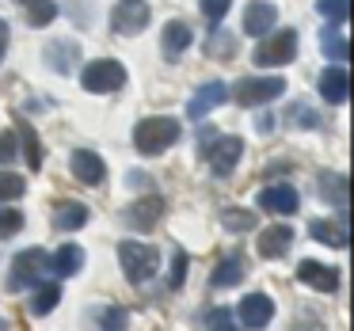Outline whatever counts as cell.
I'll return each instance as SVG.
<instances>
[{
    "label": "cell",
    "instance_id": "26",
    "mask_svg": "<svg viewBox=\"0 0 354 331\" xmlns=\"http://www.w3.org/2000/svg\"><path fill=\"white\" fill-rule=\"evenodd\" d=\"M57 301H62V285H57V282H42V290L35 293V301H31V312L35 316H46V312H54Z\"/></svg>",
    "mask_w": 354,
    "mask_h": 331
},
{
    "label": "cell",
    "instance_id": "25",
    "mask_svg": "<svg viewBox=\"0 0 354 331\" xmlns=\"http://www.w3.org/2000/svg\"><path fill=\"white\" fill-rule=\"evenodd\" d=\"M320 50H324V54H328L335 65H343L346 57H351V46H346V35H343V31H324Z\"/></svg>",
    "mask_w": 354,
    "mask_h": 331
},
{
    "label": "cell",
    "instance_id": "36",
    "mask_svg": "<svg viewBox=\"0 0 354 331\" xmlns=\"http://www.w3.org/2000/svg\"><path fill=\"white\" fill-rule=\"evenodd\" d=\"M209 331H236V316L229 308H214L209 312Z\"/></svg>",
    "mask_w": 354,
    "mask_h": 331
},
{
    "label": "cell",
    "instance_id": "17",
    "mask_svg": "<svg viewBox=\"0 0 354 331\" xmlns=\"http://www.w3.org/2000/svg\"><path fill=\"white\" fill-rule=\"evenodd\" d=\"M320 95L328 103H346V95H351V77H346V69L343 65H331V69H324V77H320Z\"/></svg>",
    "mask_w": 354,
    "mask_h": 331
},
{
    "label": "cell",
    "instance_id": "6",
    "mask_svg": "<svg viewBox=\"0 0 354 331\" xmlns=\"http://www.w3.org/2000/svg\"><path fill=\"white\" fill-rule=\"evenodd\" d=\"M297 57V31H278V35H267V39L255 46L252 62L255 65H290Z\"/></svg>",
    "mask_w": 354,
    "mask_h": 331
},
{
    "label": "cell",
    "instance_id": "40",
    "mask_svg": "<svg viewBox=\"0 0 354 331\" xmlns=\"http://www.w3.org/2000/svg\"><path fill=\"white\" fill-rule=\"evenodd\" d=\"M255 130H259V133H270V130H274V122H270V115H263L259 122H255Z\"/></svg>",
    "mask_w": 354,
    "mask_h": 331
},
{
    "label": "cell",
    "instance_id": "24",
    "mask_svg": "<svg viewBox=\"0 0 354 331\" xmlns=\"http://www.w3.org/2000/svg\"><path fill=\"white\" fill-rule=\"evenodd\" d=\"M24 8H27V23L31 27H46V23H54V16H57L54 0H24Z\"/></svg>",
    "mask_w": 354,
    "mask_h": 331
},
{
    "label": "cell",
    "instance_id": "34",
    "mask_svg": "<svg viewBox=\"0 0 354 331\" xmlns=\"http://www.w3.org/2000/svg\"><path fill=\"white\" fill-rule=\"evenodd\" d=\"M232 0H202V16L209 19V23H221L225 16H229Z\"/></svg>",
    "mask_w": 354,
    "mask_h": 331
},
{
    "label": "cell",
    "instance_id": "16",
    "mask_svg": "<svg viewBox=\"0 0 354 331\" xmlns=\"http://www.w3.org/2000/svg\"><path fill=\"white\" fill-rule=\"evenodd\" d=\"M308 232H313V240H320V244H328V247H339V252H346V244H351V232H346V217H331V221H313V225H308Z\"/></svg>",
    "mask_w": 354,
    "mask_h": 331
},
{
    "label": "cell",
    "instance_id": "12",
    "mask_svg": "<svg viewBox=\"0 0 354 331\" xmlns=\"http://www.w3.org/2000/svg\"><path fill=\"white\" fill-rule=\"evenodd\" d=\"M278 23V8L274 4H267V0H252L244 8V35H255V39H263V35H270V27Z\"/></svg>",
    "mask_w": 354,
    "mask_h": 331
},
{
    "label": "cell",
    "instance_id": "30",
    "mask_svg": "<svg viewBox=\"0 0 354 331\" xmlns=\"http://www.w3.org/2000/svg\"><path fill=\"white\" fill-rule=\"evenodd\" d=\"M27 187H24V176H16V171H0V202H12L19 198Z\"/></svg>",
    "mask_w": 354,
    "mask_h": 331
},
{
    "label": "cell",
    "instance_id": "32",
    "mask_svg": "<svg viewBox=\"0 0 354 331\" xmlns=\"http://www.w3.org/2000/svg\"><path fill=\"white\" fill-rule=\"evenodd\" d=\"M286 118H290V122H301L305 130H316V126H320V115L308 111V107H301V103H293V107L286 111Z\"/></svg>",
    "mask_w": 354,
    "mask_h": 331
},
{
    "label": "cell",
    "instance_id": "2",
    "mask_svg": "<svg viewBox=\"0 0 354 331\" xmlns=\"http://www.w3.org/2000/svg\"><path fill=\"white\" fill-rule=\"evenodd\" d=\"M118 263H122L126 278H130L133 285L149 282V278L156 274V267H160V252L149 244H138V240H122L118 244Z\"/></svg>",
    "mask_w": 354,
    "mask_h": 331
},
{
    "label": "cell",
    "instance_id": "13",
    "mask_svg": "<svg viewBox=\"0 0 354 331\" xmlns=\"http://www.w3.org/2000/svg\"><path fill=\"white\" fill-rule=\"evenodd\" d=\"M255 247H259L263 259H282V255L293 247V229L290 225H270V229L259 232V244Z\"/></svg>",
    "mask_w": 354,
    "mask_h": 331
},
{
    "label": "cell",
    "instance_id": "5",
    "mask_svg": "<svg viewBox=\"0 0 354 331\" xmlns=\"http://www.w3.org/2000/svg\"><path fill=\"white\" fill-rule=\"evenodd\" d=\"M202 156H206L214 176H229V171H236L240 156H244V141L236 133H225V138H214L209 145H202Z\"/></svg>",
    "mask_w": 354,
    "mask_h": 331
},
{
    "label": "cell",
    "instance_id": "29",
    "mask_svg": "<svg viewBox=\"0 0 354 331\" xmlns=\"http://www.w3.org/2000/svg\"><path fill=\"white\" fill-rule=\"evenodd\" d=\"M221 225L229 232H252L255 229V217L248 214V209H225L221 214Z\"/></svg>",
    "mask_w": 354,
    "mask_h": 331
},
{
    "label": "cell",
    "instance_id": "27",
    "mask_svg": "<svg viewBox=\"0 0 354 331\" xmlns=\"http://www.w3.org/2000/svg\"><path fill=\"white\" fill-rule=\"evenodd\" d=\"M16 138L24 141V149H27V164H31V171H39V168H42V145H39V133H35V126L24 122Z\"/></svg>",
    "mask_w": 354,
    "mask_h": 331
},
{
    "label": "cell",
    "instance_id": "3",
    "mask_svg": "<svg viewBox=\"0 0 354 331\" xmlns=\"http://www.w3.org/2000/svg\"><path fill=\"white\" fill-rule=\"evenodd\" d=\"M42 278H50V252H42V247H27V252L16 255V263H12L8 290L19 293L24 285H39Z\"/></svg>",
    "mask_w": 354,
    "mask_h": 331
},
{
    "label": "cell",
    "instance_id": "20",
    "mask_svg": "<svg viewBox=\"0 0 354 331\" xmlns=\"http://www.w3.org/2000/svg\"><path fill=\"white\" fill-rule=\"evenodd\" d=\"M80 267H84V247H77V244H62L54 252V259H50V270L57 278H73Z\"/></svg>",
    "mask_w": 354,
    "mask_h": 331
},
{
    "label": "cell",
    "instance_id": "10",
    "mask_svg": "<svg viewBox=\"0 0 354 331\" xmlns=\"http://www.w3.org/2000/svg\"><path fill=\"white\" fill-rule=\"evenodd\" d=\"M164 217V198H156V194H149V198H138L130 209H126V225L138 232H149L156 229V221Z\"/></svg>",
    "mask_w": 354,
    "mask_h": 331
},
{
    "label": "cell",
    "instance_id": "8",
    "mask_svg": "<svg viewBox=\"0 0 354 331\" xmlns=\"http://www.w3.org/2000/svg\"><path fill=\"white\" fill-rule=\"evenodd\" d=\"M145 23H149L145 0H118L115 12H111V27L118 35H138V31H145Z\"/></svg>",
    "mask_w": 354,
    "mask_h": 331
},
{
    "label": "cell",
    "instance_id": "9",
    "mask_svg": "<svg viewBox=\"0 0 354 331\" xmlns=\"http://www.w3.org/2000/svg\"><path fill=\"white\" fill-rule=\"evenodd\" d=\"M236 316H240V323H244V328L259 331V328H267V323L274 320V301H270L267 293H248V297L240 301Z\"/></svg>",
    "mask_w": 354,
    "mask_h": 331
},
{
    "label": "cell",
    "instance_id": "7",
    "mask_svg": "<svg viewBox=\"0 0 354 331\" xmlns=\"http://www.w3.org/2000/svg\"><path fill=\"white\" fill-rule=\"evenodd\" d=\"M80 84H84L88 92H95V95H103V92H118V88L126 84V69H122V62L100 57V62L84 65V77H80Z\"/></svg>",
    "mask_w": 354,
    "mask_h": 331
},
{
    "label": "cell",
    "instance_id": "19",
    "mask_svg": "<svg viewBox=\"0 0 354 331\" xmlns=\"http://www.w3.org/2000/svg\"><path fill=\"white\" fill-rule=\"evenodd\" d=\"M88 217H92V214H88L84 202H57V206H54V225H57L62 232H77V229H84Z\"/></svg>",
    "mask_w": 354,
    "mask_h": 331
},
{
    "label": "cell",
    "instance_id": "14",
    "mask_svg": "<svg viewBox=\"0 0 354 331\" xmlns=\"http://www.w3.org/2000/svg\"><path fill=\"white\" fill-rule=\"evenodd\" d=\"M297 278L305 285H313V290H320V293H335L339 290V270H331V267H324V263H316V259H305L297 267Z\"/></svg>",
    "mask_w": 354,
    "mask_h": 331
},
{
    "label": "cell",
    "instance_id": "23",
    "mask_svg": "<svg viewBox=\"0 0 354 331\" xmlns=\"http://www.w3.org/2000/svg\"><path fill=\"white\" fill-rule=\"evenodd\" d=\"M320 198L335 209H346V176H320Z\"/></svg>",
    "mask_w": 354,
    "mask_h": 331
},
{
    "label": "cell",
    "instance_id": "15",
    "mask_svg": "<svg viewBox=\"0 0 354 331\" xmlns=\"http://www.w3.org/2000/svg\"><path fill=\"white\" fill-rule=\"evenodd\" d=\"M259 202L263 209H270V214H293V209H297V191H293V187H286V183H270V187H263L259 191Z\"/></svg>",
    "mask_w": 354,
    "mask_h": 331
},
{
    "label": "cell",
    "instance_id": "37",
    "mask_svg": "<svg viewBox=\"0 0 354 331\" xmlns=\"http://www.w3.org/2000/svg\"><path fill=\"white\" fill-rule=\"evenodd\" d=\"M183 282H187V255L179 252L176 259H171V278H168V285H171V290H179Z\"/></svg>",
    "mask_w": 354,
    "mask_h": 331
},
{
    "label": "cell",
    "instance_id": "1",
    "mask_svg": "<svg viewBox=\"0 0 354 331\" xmlns=\"http://www.w3.org/2000/svg\"><path fill=\"white\" fill-rule=\"evenodd\" d=\"M179 138H183V130H179L176 118H145V122H138V130H133V145L145 156H156V153H164V149H171Z\"/></svg>",
    "mask_w": 354,
    "mask_h": 331
},
{
    "label": "cell",
    "instance_id": "31",
    "mask_svg": "<svg viewBox=\"0 0 354 331\" xmlns=\"http://www.w3.org/2000/svg\"><path fill=\"white\" fill-rule=\"evenodd\" d=\"M126 323H130L126 308H103L100 312V331H126Z\"/></svg>",
    "mask_w": 354,
    "mask_h": 331
},
{
    "label": "cell",
    "instance_id": "11",
    "mask_svg": "<svg viewBox=\"0 0 354 331\" xmlns=\"http://www.w3.org/2000/svg\"><path fill=\"white\" fill-rule=\"evenodd\" d=\"M225 100H229V84H221V80H209V84H206V88H198V92H194V100L187 103V115H191L194 122H198V118H206L209 111L221 107Z\"/></svg>",
    "mask_w": 354,
    "mask_h": 331
},
{
    "label": "cell",
    "instance_id": "38",
    "mask_svg": "<svg viewBox=\"0 0 354 331\" xmlns=\"http://www.w3.org/2000/svg\"><path fill=\"white\" fill-rule=\"evenodd\" d=\"M229 50H232V39H217L214 46H209V54H217V57H229Z\"/></svg>",
    "mask_w": 354,
    "mask_h": 331
},
{
    "label": "cell",
    "instance_id": "35",
    "mask_svg": "<svg viewBox=\"0 0 354 331\" xmlns=\"http://www.w3.org/2000/svg\"><path fill=\"white\" fill-rule=\"evenodd\" d=\"M12 160H19V138L16 133H0V164H12Z\"/></svg>",
    "mask_w": 354,
    "mask_h": 331
},
{
    "label": "cell",
    "instance_id": "39",
    "mask_svg": "<svg viewBox=\"0 0 354 331\" xmlns=\"http://www.w3.org/2000/svg\"><path fill=\"white\" fill-rule=\"evenodd\" d=\"M4 54H8V23L0 19V62H4Z\"/></svg>",
    "mask_w": 354,
    "mask_h": 331
},
{
    "label": "cell",
    "instance_id": "33",
    "mask_svg": "<svg viewBox=\"0 0 354 331\" xmlns=\"http://www.w3.org/2000/svg\"><path fill=\"white\" fill-rule=\"evenodd\" d=\"M24 229V214L19 209H0V236H16Z\"/></svg>",
    "mask_w": 354,
    "mask_h": 331
},
{
    "label": "cell",
    "instance_id": "4",
    "mask_svg": "<svg viewBox=\"0 0 354 331\" xmlns=\"http://www.w3.org/2000/svg\"><path fill=\"white\" fill-rule=\"evenodd\" d=\"M282 92H286L282 77H244L232 88V100H236L240 107H263V103L278 100Z\"/></svg>",
    "mask_w": 354,
    "mask_h": 331
},
{
    "label": "cell",
    "instance_id": "21",
    "mask_svg": "<svg viewBox=\"0 0 354 331\" xmlns=\"http://www.w3.org/2000/svg\"><path fill=\"white\" fill-rule=\"evenodd\" d=\"M160 46H164V54H168V57L183 54V50L191 46V27L179 23V19H171V23L164 27V35H160Z\"/></svg>",
    "mask_w": 354,
    "mask_h": 331
},
{
    "label": "cell",
    "instance_id": "22",
    "mask_svg": "<svg viewBox=\"0 0 354 331\" xmlns=\"http://www.w3.org/2000/svg\"><path fill=\"white\" fill-rule=\"evenodd\" d=\"M240 278H244V259L240 255H229V259H221L214 267V285L217 290H229V285H236Z\"/></svg>",
    "mask_w": 354,
    "mask_h": 331
},
{
    "label": "cell",
    "instance_id": "28",
    "mask_svg": "<svg viewBox=\"0 0 354 331\" xmlns=\"http://www.w3.org/2000/svg\"><path fill=\"white\" fill-rule=\"evenodd\" d=\"M316 12H320L324 19H331V23H346L351 0H316Z\"/></svg>",
    "mask_w": 354,
    "mask_h": 331
},
{
    "label": "cell",
    "instance_id": "18",
    "mask_svg": "<svg viewBox=\"0 0 354 331\" xmlns=\"http://www.w3.org/2000/svg\"><path fill=\"white\" fill-rule=\"evenodd\" d=\"M73 176L80 179V183H103L107 179V168H103V160L95 153H88V149H80V153H73Z\"/></svg>",
    "mask_w": 354,
    "mask_h": 331
}]
</instances>
